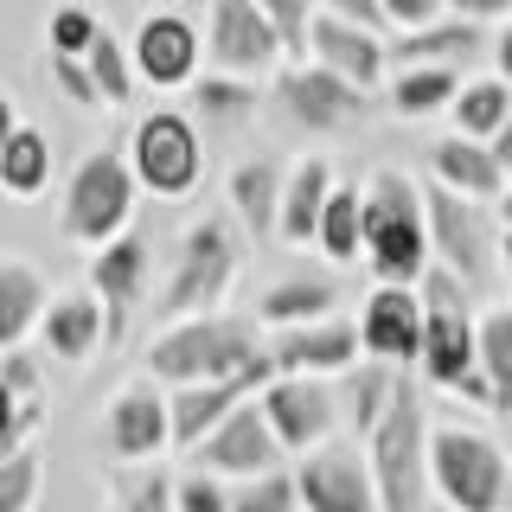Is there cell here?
<instances>
[{"instance_id":"3957f363","label":"cell","mask_w":512,"mask_h":512,"mask_svg":"<svg viewBox=\"0 0 512 512\" xmlns=\"http://www.w3.org/2000/svg\"><path fill=\"white\" fill-rule=\"evenodd\" d=\"M365 468H372L378 512H429V410H423V384L410 372L397 378L391 410L378 416V429L359 442Z\"/></svg>"},{"instance_id":"d4e9b609","label":"cell","mask_w":512,"mask_h":512,"mask_svg":"<svg viewBox=\"0 0 512 512\" xmlns=\"http://www.w3.org/2000/svg\"><path fill=\"white\" fill-rule=\"evenodd\" d=\"M282 180H288V167H276V160H263V154L237 160V167H231V180H224V199H231L237 224L250 231V244H269V237H276Z\"/></svg>"},{"instance_id":"d6986e66","label":"cell","mask_w":512,"mask_h":512,"mask_svg":"<svg viewBox=\"0 0 512 512\" xmlns=\"http://www.w3.org/2000/svg\"><path fill=\"white\" fill-rule=\"evenodd\" d=\"M90 295L109 314V346L128 340V320H135L141 295H148V244L135 231H122L116 244L90 250Z\"/></svg>"},{"instance_id":"ac0fdd59","label":"cell","mask_w":512,"mask_h":512,"mask_svg":"<svg viewBox=\"0 0 512 512\" xmlns=\"http://www.w3.org/2000/svg\"><path fill=\"white\" fill-rule=\"evenodd\" d=\"M276 378V359H256L250 372H237V378H218V384H186V391H167V416H173V448H199L205 436H212V429L224 423V416H231L237 404H250L256 391H263V384Z\"/></svg>"},{"instance_id":"2e32d148","label":"cell","mask_w":512,"mask_h":512,"mask_svg":"<svg viewBox=\"0 0 512 512\" xmlns=\"http://www.w3.org/2000/svg\"><path fill=\"white\" fill-rule=\"evenodd\" d=\"M192 468H205L218 480H256V474L282 468V442H276V429H269V416L256 410V397L237 404L212 436L192 448Z\"/></svg>"},{"instance_id":"8d00e7d4","label":"cell","mask_w":512,"mask_h":512,"mask_svg":"<svg viewBox=\"0 0 512 512\" xmlns=\"http://www.w3.org/2000/svg\"><path fill=\"white\" fill-rule=\"evenodd\" d=\"M96 32H103V13H96V7H84V0H58V7L45 13V52L84 58L96 45Z\"/></svg>"},{"instance_id":"b9f144b4","label":"cell","mask_w":512,"mask_h":512,"mask_svg":"<svg viewBox=\"0 0 512 512\" xmlns=\"http://www.w3.org/2000/svg\"><path fill=\"white\" fill-rule=\"evenodd\" d=\"M173 512H231V480L192 468V474H173Z\"/></svg>"},{"instance_id":"6da1fadb","label":"cell","mask_w":512,"mask_h":512,"mask_svg":"<svg viewBox=\"0 0 512 512\" xmlns=\"http://www.w3.org/2000/svg\"><path fill=\"white\" fill-rule=\"evenodd\" d=\"M263 352H269L263 320L218 308V314L167 320V327L148 340V359H141V372H148L154 384H167V391H186V384H218V378L250 372Z\"/></svg>"},{"instance_id":"30bf717a","label":"cell","mask_w":512,"mask_h":512,"mask_svg":"<svg viewBox=\"0 0 512 512\" xmlns=\"http://www.w3.org/2000/svg\"><path fill=\"white\" fill-rule=\"evenodd\" d=\"M269 96H276V109L288 122L314 128V135H340V128H352L365 109H372V96H365L359 84H346L340 71H327V64H314V58L282 64Z\"/></svg>"},{"instance_id":"603a6c76","label":"cell","mask_w":512,"mask_h":512,"mask_svg":"<svg viewBox=\"0 0 512 512\" xmlns=\"http://www.w3.org/2000/svg\"><path fill=\"white\" fill-rule=\"evenodd\" d=\"M429 180L448 186V192H461V199H474V205H493L506 192L512 173L493 160L487 141H468V135H442L436 148H429Z\"/></svg>"},{"instance_id":"d590c367","label":"cell","mask_w":512,"mask_h":512,"mask_svg":"<svg viewBox=\"0 0 512 512\" xmlns=\"http://www.w3.org/2000/svg\"><path fill=\"white\" fill-rule=\"evenodd\" d=\"M84 64H90V77H96V90H103V109H128L135 103V58H128V45L116 39V32H96V45L84 52Z\"/></svg>"},{"instance_id":"f546056e","label":"cell","mask_w":512,"mask_h":512,"mask_svg":"<svg viewBox=\"0 0 512 512\" xmlns=\"http://www.w3.org/2000/svg\"><path fill=\"white\" fill-rule=\"evenodd\" d=\"M314 250L327 256L333 269H346V263H359V256H365V192L359 186H333V199L320 205Z\"/></svg>"},{"instance_id":"ba28073f","label":"cell","mask_w":512,"mask_h":512,"mask_svg":"<svg viewBox=\"0 0 512 512\" xmlns=\"http://www.w3.org/2000/svg\"><path fill=\"white\" fill-rule=\"evenodd\" d=\"M423 224H429V250H436L442 269H455L468 288L480 276H493V263H500V218L487 205H474V199L429 180L423 186Z\"/></svg>"},{"instance_id":"f6af8a7d","label":"cell","mask_w":512,"mask_h":512,"mask_svg":"<svg viewBox=\"0 0 512 512\" xmlns=\"http://www.w3.org/2000/svg\"><path fill=\"white\" fill-rule=\"evenodd\" d=\"M320 13L352 20V26H365V32H391V26H384V13H378V0H320Z\"/></svg>"},{"instance_id":"7dc6e473","label":"cell","mask_w":512,"mask_h":512,"mask_svg":"<svg viewBox=\"0 0 512 512\" xmlns=\"http://www.w3.org/2000/svg\"><path fill=\"white\" fill-rule=\"evenodd\" d=\"M493 77H506V84H512V20H500V26H493Z\"/></svg>"},{"instance_id":"7a4b0ae2","label":"cell","mask_w":512,"mask_h":512,"mask_svg":"<svg viewBox=\"0 0 512 512\" xmlns=\"http://www.w3.org/2000/svg\"><path fill=\"white\" fill-rule=\"evenodd\" d=\"M423 352H416V372H423L429 391H448V397H468V404L493 410V384L480 372V352H474V301H468V282L455 269L429 263L423 282Z\"/></svg>"},{"instance_id":"44dd1931","label":"cell","mask_w":512,"mask_h":512,"mask_svg":"<svg viewBox=\"0 0 512 512\" xmlns=\"http://www.w3.org/2000/svg\"><path fill=\"white\" fill-rule=\"evenodd\" d=\"M39 346H45V359L52 365H90L96 352L109 346V314H103V301L90 295V288H77V295H52V308H45L39 320Z\"/></svg>"},{"instance_id":"f35d334b","label":"cell","mask_w":512,"mask_h":512,"mask_svg":"<svg viewBox=\"0 0 512 512\" xmlns=\"http://www.w3.org/2000/svg\"><path fill=\"white\" fill-rule=\"evenodd\" d=\"M39 487H45V455H39V442L0 461V512H32V506H39Z\"/></svg>"},{"instance_id":"d6a6232c","label":"cell","mask_w":512,"mask_h":512,"mask_svg":"<svg viewBox=\"0 0 512 512\" xmlns=\"http://www.w3.org/2000/svg\"><path fill=\"white\" fill-rule=\"evenodd\" d=\"M474 352L493 384V416H512V301L474 314Z\"/></svg>"},{"instance_id":"816d5d0a","label":"cell","mask_w":512,"mask_h":512,"mask_svg":"<svg viewBox=\"0 0 512 512\" xmlns=\"http://www.w3.org/2000/svg\"><path fill=\"white\" fill-rule=\"evenodd\" d=\"M500 276H506V288H512V231H500Z\"/></svg>"},{"instance_id":"4316f807","label":"cell","mask_w":512,"mask_h":512,"mask_svg":"<svg viewBox=\"0 0 512 512\" xmlns=\"http://www.w3.org/2000/svg\"><path fill=\"white\" fill-rule=\"evenodd\" d=\"M340 308V282L320 276V269H295V276L269 282L263 301H256V320H263V333L276 327H308V320H327Z\"/></svg>"},{"instance_id":"cb8c5ba5","label":"cell","mask_w":512,"mask_h":512,"mask_svg":"<svg viewBox=\"0 0 512 512\" xmlns=\"http://www.w3.org/2000/svg\"><path fill=\"white\" fill-rule=\"evenodd\" d=\"M52 308V282L32 256H0V352L39 340V320Z\"/></svg>"},{"instance_id":"ee69618b","label":"cell","mask_w":512,"mask_h":512,"mask_svg":"<svg viewBox=\"0 0 512 512\" xmlns=\"http://www.w3.org/2000/svg\"><path fill=\"white\" fill-rule=\"evenodd\" d=\"M378 13H384V26H391V32H416V26L442 20L448 0H378Z\"/></svg>"},{"instance_id":"83f0119b","label":"cell","mask_w":512,"mask_h":512,"mask_svg":"<svg viewBox=\"0 0 512 512\" xmlns=\"http://www.w3.org/2000/svg\"><path fill=\"white\" fill-rule=\"evenodd\" d=\"M52 186H58L52 135H39L32 122H20V128H13V141L0 148V199H13V205H39Z\"/></svg>"},{"instance_id":"e575fe53","label":"cell","mask_w":512,"mask_h":512,"mask_svg":"<svg viewBox=\"0 0 512 512\" xmlns=\"http://www.w3.org/2000/svg\"><path fill=\"white\" fill-rule=\"evenodd\" d=\"M109 512H173V474L160 461L141 468H109Z\"/></svg>"},{"instance_id":"f5cc1de1","label":"cell","mask_w":512,"mask_h":512,"mask_svg":"<svg viewBox=\"0 0 512 512\" xmlns=\"http://www.w3.org/2000/svg\"><path fill=\"white\" fill-rule=\"evenodd\" d=\"M506 436H512V416H506Z\"/></svg>"},{"instance_id":"4fadbf2b","label":"cell","mask_w":512,"mask_h":512,"mask_svg":"<svg viewBox=\"0 0 512 512\" xmlns=\"http://www.w3.org/2000/svg\"><path fill=\"white\" fill-rule=\"evenodd\" d=\"M128 58H135V77L148 90H192V77L205 71V32L186 20V13H148L128 39Z\"/></svg>"},{"instance_id":"52a82bcc","label":"cell","mask_w":512,"mask_h":512,"mask_svg":"<svg viewBox=\"0 0 512 512\" xmlns=\"http://www.w3.org/2000/svg\"><path fill=\"white\" fill-rule=\"evenodd\" d=\"M128 167H135V186L160 205H186L199 199L205 186V141L192 116H173V109H154V116L135 122L128 135Z\"/></svg>"},{"instance_id":"ffe728a7","label":"cell","mask_w":512,"mask_h":512,"mask_svg":"<svg viewBox=\"0 0 512 512\" xmlns=\"http://www.w3.org/2000/svg\"><path fill=\"white\" fill-rule=\"evenodd\" d=\"M308 58L327 64V71H340L346 84H359L365 96H372L384 84V64H391V39L384 32H365L352 20H333V13H314L308 26Z\"/></svg>"},{"instance_id":"9a60e30c","label":"cell","mask_w":512,"mask_h":512,"mask_svg":"<svg viewBox=\"0 0 512 512\" xmlns=\"http://www.w3.org/2000/svg\"><path fill=\"white\" fill-rule=\"evenodd\" d=\"M359 352L378 365H391V372H410L416 352H423V295L416 288H397V282H372V295H365L359 308Z\"/></svg>"},{"instance_id":"681fc988","label":"cell","mask_w":512,"mask_h":512,"mask_svg":"<svg viewBox=\"0 0 512 512\" xmlns=\"http://www.w3.org/2000/svg\"><path fill=\"white\" fill-rule=\"evenodd\" d=\"M487 148H493V160H500V167L512 173V116H506V128H500V135L487 141Z\"/></svg>"},{"instance_id":"c3c4849f","label":"cell","mask_w":512,"mask_h":512,"mask_svg":"<svg viewBox=\"0 0 512 512\" xmlns=\"http://www.w3.org/2000/svg\"><path fill=\"white\" fill-rule=\"evenodd\" d=\"M13 128H20V109H13V96L0 90V148H7V141H13Z\"/></svg>"},{"instance_id":"8992f818","label":"cell","mask_w":512,"mask_h":512,"mask_svg":"<svg viewBox=\"0 0 512 512\" xmlns=\"http://www.w3.org/2000/svg\"><path fill=\"white\" fill-rule=\"evenodd\" d=\"M429 493L448 512H506L512 506V468L506 448L480 429L429 423Z\"/></svg>"},{"instance_id":"1f68e13d","label":"cell","mask_w":512,"mask_h":512,"mask_svg":"<svg viewBox=\"0 0 512 512\" xmlns=\"http://www.w3.org/2000/svg\"><path fill=\"white\" fill-rule=\"evenodd\" d=\"M397 378H404V372H391V365H378V359H359V365H352V372L340 378V384H346V391H340V416H346V429H352L359 442L372 436L378 416L391 410Z\"/></svg>"},{"instance_id":"836d02e7","label":"cell","mask_w":512,"mask_h":512,"mask_svg":"<svg viewBox=\"0 0 512 512\" xmlns=\"http://www.w3.org/2000/svg\"><path fill=\"white\" fill-rule=\"evenodd\" d=\"M263 103V77H231V71H199L192 77V109L218 122H250Z\"/></svg>"},{"instance_id":"ab89813d","label":"cell","mask_w":512,"mask_h":512,"mask_svg":"<svg viewBox=\"0 0 512 512\" xmlns=\"http://www.w3.org/2000/svg\"><path fill=\"white\" fill-rule=\"evenodd\" d=\"M45 84H52V96H64L71 109H103V90H96V77H90L84 58L45 52Z\"/></svg>"},{"instance_id":"484cf974","label":"cell","mask_w":512,"mask_h":512,"mask_svg":"<svg viewBox=\"0 0 512 512\" xmlns=\"http://www.w3.org/2000/svg\"><path fill=\"white\" fill-rule=\"evenodd\" d=\"M480 52H487V26L455 20V13H442V20L391 39V64H448V71H461V64H474Z\"/></svg>"},{"instance_id":"9c48e42d","label":"cell","mask_w":512,"mask_h":512,"mask_svg":"<svg viewBox=\"0 0 512 512\" xmlns=\"http://www.w3.org/2000/svg\"><path fill=\"white\" fill-rule=\"evenodd\" d=\"M282 64H288V45L256 0H212L205 7V71L276 77Z\"/></svg>"},{"instance_id":"277c9868","label":"cell","mask_w":512,"mask_h":512,"mask_svg":"<svg viewBox=\"0 0 512 512\" xmlns=\"http://www.w3.org/2000/svg\"><path fill=\"white\" fill-rule=\"evenodd\" d=\"M135 205H141V186H135L128 154L122 148H90L64 173L58 237L71 250H103V244H116L122 231H135Z\"/></svg>"},{"instance_id":"e0dca14e","label":"cell","mask_w":512,"mask_h":512,"mask_svg":"<svg viewBox=\"0 0 512 512\" xmlns=\"http://www.w3.org/2000/svg\"><path fill=\"white\" fill-rule=\"evenodd\" d=\"M269 359H276V378H346L365 352H359V327L327 314V320H308V327H276Z\"/></svg>"},{"instance_id":"60d3db41","label":"cell","mask_w":512,"mask_h":512,"mask_svg":"<svg viewBox=\"0 0 512 512\" xmlns=\"http://www.w3.org/2000/svg\"><path fill=\"white\" fill-rule=\"evenodd\" d=\"M256 7H263V13H269V26L282 32L288 64H295V58H308V26H314L320 0H256Z\"/></svg>"},{"instance_id":"7c38bea8","label":"cell","mask_w":512,"mask_h":512,"mask_svg":"<svg viewBox=\"0 0 512 512\" xmlns=\"http://www.w3.org/2000/svg\"><path fill=\"white\" fill-rule=\"evenodd\" d=\"M103 448L122 468L160 461L173 448V416H167V384H154L148 372L128 378L116 397L103 404Z\"/></svg>"},{"instance_id":"db71d44e","label":"cell","mask_w":512,"mask_h":512,"mask_svg":"<svg viewBox=\"0 0 512 512\" xmlns=\"http://www.w3.org/2000/svg\"><path fill=\"white\" fill-rule=\"evenodd\" d=\"M506 468H512V448H506Z\"/></svg>"},{"instance_id":"f907efd6","label":"cell","mask_w":512,"mask_h":512,"mask_svg":"<svg viewBox=\"0 0 512 512\" xmlns=\"http://www.w3.org/2000/svg\"><path fill=\"white\" fill-rule=\"evenodd\" d=\"M493 212H500V231H512V180H506L500 199H493Z\"/></svg>"},{"instance_id":"5bb4252c","label":"cell","mask_w":512,"mask_h":512,"mask_svg":"<svg viewBox=\"0 0 512 512\" xmlns=\"http://www.w3.org/2000/svg\"><path fill=\"white\" fill-rule=\"evenodd\" d=\"M295 493H301V512H378L365 448H352V442H320L314 455H301Z\"/></svg>"},{"instance_id":"bcb514c9","label":"cell","mask_w":512,"mask_h":512,"mask_svg":"<svg viewBox=\"0 0 512 512\" xmlns=\"http://www.w3.org/2000/svg\"><path fill=\"white\" fill-rule=\"evenodd\" d=\"M448 13L474 20V26H500V20H512V0H448Z\"/></svg>"},{"instance_id":"7bdbcfd3","label":"cell","mask_w":512,"mask_h":512,"mask_svg":"<svg viewBox=\"0 0 512 512\" xmlns=\"http://www.w3.org/2000/svg\"><path fill=\"white\" fill-rule=\"evenodd\" d=\"M0 384H7L13 397H45V372H39V359H32L26 346H13V352H0Z\"/></svg>"},{"instance_id":"74e56055","label":"cell","mask_w":512,"mask_h":512,"mask_svg":"<svg viewBox=\"0 0 512 512\" xmlns=\"http://www.w3.org/2000/svg\"><path fill=\"white\" fill-rule=\"evenodd\" d=\"M231 512H301L295 468H269L256 480H231Z\"/></svg>"},{"instance_id":"8fae6325","label":"cell","mask_w":512,"mask_h":512,"mask_svg":"<svg viewBox=\"0 0 512 512\" xmlns=\"http://www.w3.org/2000/svg\"><path fill=\"white\" fill-rule=\"evenodd\" d=\"M256 410L269 416L282 455H295V461L314 455L320 442H333V429H340V391H333V378H269L256 391Z\"/></svg>"},{"instance_id":"f1b7e54d","label":"cell","mask_w":512,"mask_h":512,"mask_svg":"<svg viewBox=\"0 0 512 512\" xmlns=\"http://www.w3.org/2000/svg\"><path fill=\"white\" fill-rule=\"evenodd\" d=\"M455 90H461V71H448V64H397L391 71V109L404 122L448 116Z\"/></svg>"},{"instance_id":"5b68a950","label":"cell","mask_w":512,"mask_h":512,"mask_svg":"<svg viewBox=\"0 0 512 512\" xmlns=\"http://www.w3.org/2000/svg\"><path fill=\"white\" fill-rule=\"evenodd\" d=\"M237 269H244V244H237L231 218H192L180 250H173L167 288H160V327L192 314H218L237 288Z\"/></svg>"},{"instance_id":"4dcf8cb0","label":"cell","mask_w":512,"mask_h":512,"mask_svg":"<svg viewBox=\"0 0 512 512\" xmlns=\"http://www.w3.org/2000/svg\"><path fill=\"white\" fill-rule=\"evenodd\" d=\"M512 116V84L506 77H461L455 103H448V122H455V135L468 141H493Z\"/></svg>"},{"instance_id":"7402d4cb","label":"cell","mask_w":512,"mask_h":512,"mask_svg":"<svg viewBox=\"0 0 512 512\" xmlns=\"http://www.w3.org/2000/svg\"><path fill=\"white\" fill-rule=\"evenodd\" d=\"M340 173H333L327 154H301L288 160V180H282V212H276V244L288 250H314V231H320V205L333 199Z\"/></svg>"}]
</instances>
